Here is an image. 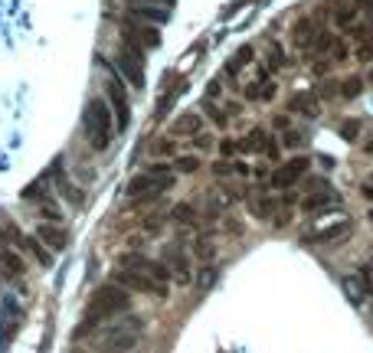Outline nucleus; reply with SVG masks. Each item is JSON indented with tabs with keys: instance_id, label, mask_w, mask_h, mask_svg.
Listing matches in <instances>:
<instances>
[{
	"instance_id": "nucleus-1",
	"label": "nucleus",
	"mask_w": 373,
	"mask_h": 353,
	"mask_svg": "<svg viewBox=\"0 0 373 353\" xmlns=\"http://www.w3.org/2000/svg\"><path fill=\"white\" fill-rule=\"evenodd\" d=\"M131 311V298H128V291L121 285H115V281H108V285L95 288L92 301H89V308H85V318H82V334L92 327H102L105 320H115L121 318V314Z\"/></svg>"
},
{
	"instance_id": "nucleus-2",
	"label": "nucleus",
	"mask_w": 373,
	"mask_h": 353,
	"mask_svg": "<svg viewBox=\"0 0 373 353\" xmlns=\"http://www.w3.org/2000/svg\"><path fill=\"white\" fill-rule=\"evenodd\" d=\"M99 347L108 353H131L141 347V340H145V320L138 318V314H125V318H118L115 324H108V327L99 330Z\"/></svg>"
},
{
	"instance_id": "nucleus-3",
	"label": "nucleus",
	"mask_w": 373,
	"mask_h": 353,
	"mask_svg": "<svg viewBox=\"0 0 373 353\" xmlns=\"http://www.w3.org/2000/svg\"><path fill=\"white\" fill-rule=\"evenodd\" d=\"M170 186H174V170H170V164H151V167H145L141 174H135L128 180L125 194L131 196V200H154V196L167 194Z\"/></svg>"
},
{
	"instance_id": "nucleus-4",
	"label": "nucleus",
	"mask_w": 373,
	"mask_h": 353,
	"mask_svg": "<svg viewBox=\"0 0 373 353\" xmlns=\"http://www.w3.org/2000/svg\"><path fill=\"white\" fill-rule=\"evenodd\" d=\"M82 125H85V135L92 141L95 151H105L111 144V135H115V115L108 111L102 99H92L85 105V115H82Z\"/></svg>"
},
{
	"instance_id": "nucleus-5",
	"label": "nucleus",
	"mask_w": 373,
	"mask_h": 353,
	"mask_svg": "<svg viewBox=\"0 0 373 353\" xmlns=\"http://www.w3.org/2000/svg\"><path fill=\"white\" fill-rule=\"evenodd\" d=\"M115 66H118L121 79H128L135 89H145V52L138 50L131 40H125L118 46V59H115Z\"/></svg>"
},
{
	"instance_id": "nucleus-6",
	"label": "nucleus",
	"mask_w": 373,
	"mask_h": 353,
	"mask_svg": "<svg viewBox=\"0 0 373 353\" xmlns=\"http://www.w3.org/2000/svg\"><path fill=\"white\" fill-rule=\"evenodd\" d=\"M115 265H118V271H138V275H151L154 281H161V285H167V281H170L167 265H164V262L147 259V255H141V252H121L118 259H115Z\"/></svg>"
},
{
	"instance_id": "nucleus-7",
	"label": "nucleus",
	"mask_w": 373,
	"mask_h": 353,
	"mask_svg": "<svg viewBox=\"0 0 373 353\" xmlns=\"http://www.w3.org/2000/svg\"><path fill=\"white\" fill-rule=\"evenodd\" d=\"M350 232H354V223H350L347 216H338V219H331L328 226L311 229V232L305 235V242H311V245H338V242H344Z\"/></svg>"
},
{
	"instance_id": "nucleus-8",
	"label": "nucleus",
	"mask_w": 373,
	"mask_h": 353,
	"mask_svg": "<svg viewBox=\"0 0 373 353\" xmlns=\"http://www.w3.org/2000/svg\"><path fill=\"white\" fill-rule=\"evenodd\" d=\"M164 265H167L170 281H174V285H190V281H194V265H190L186 252L177 242L164 249Z\"/></svg>"
},
{
	"instance_id": "nucleus-9",
	"label": "nucleus",
	"mask_w": 373,
	"mask_h": 353,
	"mask_svg": "<svg viewBox=\"0 0 373 353\" xmlns=\"http://www.w3.org/2000/svg\"><path fill=\"white\" fill-rule=\"evenodd\" d=\"M115 285H121L125 291L154 294V298H164V294H167V285L154 281L151 275H138V271H115Z\"/></svg>"
},
{
	"instance_id": "nucleus-10",
	"label": "nucleus",
	"mask_w": 373,
	"mask_h": 353,
	"mask_svg": "<svg viewBox=\"0 0 373 353\" xmlns=\"http://www.w3.org/2000/svg\"><path fill=\"white\" fill-rule=\"evenodd\" d=\"M105 89H108V101H111V115H115V128H118V131H128V125H131V101H128V95H125V85H121L118 79H111Z\"/></svg>"
},
{
	"instance_id": "nucleus-11",
	"label": "nucleus",
	"mask_w": 373,
	"mask_h": 353,
	"mask_svg": "<svg viewBox=\"0 0 373 353\" xmlns=\"http://www.w3.org/2000/svg\"><path fill=\"white\" fill-rule=\"evenodd\" d=\"M305 174H308V157H291L289 164H282V167L275 170L272 186H279V190H291L295 180H301Z\"/></svg>"
},
{
	"instance_id": "nucleus-12",
	"label": "nucleus",
	"mask_w": 373,
	"mask_h": 353,
	"mask_svg": "<svg viewBox=\"0 0 373 353\" xmlns=\"http://www.w3.org/2000/svg\"><path fill=\"white\" fill-rule=\"evenodd\" d=\"M340 288H344V298H347L354 308H360V304L370 298V278H367V271H357V275H347L344 281H340Z\"/></svg>"
},
{
	"instance_id": "nucleus-13",
	"label": "nucleus",
	"mask_w": 373,
	"mask_h": 353,
	"mask_svg": "<svg viewBox=\"0 0 373 353\" xmlns=\"http://www.w3.org/2000/svg\"><path fill=\"white\" fill-rule=\"evenodd\" d=\"M36 239H40L50 252H62V249L69 245V232L60 226V223H40V226H36Z\"/></svg>"
},
{
	"instance_id": "nucleus-14",
	"label": "nucleus",
	"mask_w": 373,
	"mask_h": 353,
	"mask_svg": "<svg viewBox=\"0 0 373 353\" xmlns=\"http://www.w3.org/2000/svg\"><path fill=\"white\" fill-rule=\"evenodd\" d=\"M318 36H321V30H318V23H314L311 17L298 20L295 30H291V40H295V46L301 52H314V46H318Z\"/></svg>"
},
{
	"instance_id": "nucleus-15",
	"label": "nucleus",
	"mask_w": 373,
	"mask_h": 353,
	"mask_svg": "<svg viewBox=\"0 0 373 353\" xmlns=\"http://www.w3.org/2000/svg\"><path fill=\"white\" fill-rule=\"evenodd\" d=\"M200 125H204V118L196 115V111H186V115H180L174 125H170V135L174 138H196L200 135Z\"/></svg>"
},
{
	"instance_id": "nucleus-16",
	"label": "nucleus",
	"mask_w": 373,
	"mask_h": 353,
	"mask_svg": "<svg viewBox=\"0 0 373 353\" xmlns=\"http://www.w3.org/2000/svg\"><path fill=\"white\" fill-rule=\"evenodd\" d=\"M125 26L128 30H131V33L138 36V40L145 43L147 50H157V46H161V30H157V26H147V23H138L135 17H128L125 20Z\"/></svg>"
},
{
	"instance_id": "nucleus-17",
	"label": "nucleus",
	"mask_w": 373,
	"mask_h": 353,
	"mask_svg": "<svg viewBox=\"0 0 373 353\" xmlns=\"http://www.w3.org/2000/svg\"><path fill=\"white\" fill-rule=\"evenodd\" d=\"M314 52H324V56H328V59H334V62H340V59H344V40L324 30V33L318 36V46H314Z\"/></svg>"
},
{
	"instance_id": "nucleus-18",
	"label": "nucleus",
	"mask_w": 373,
	"mask_h": 353,
	"mask_svg": "<svg viewBox=\"0 0 373 353\" xmlns=\"http://www.w3.org/2000/svg\"><path fill=\"white\" fill-rule=\"evenodd\" d=\"M249 213H252L255 219H269L272 223V216L279 213V206H275V200H272L269 194H252L249 196Z\"/></svg>"
},
{
	"instance_id": "nucleus-19",
	"label": "nucleus",
	"mask_w": 373,
	"mask_h": 353,
	"mask_svg": "<svg viewBox=\"0 0 373 353\" xmlns=\"http://www.w3.org/2000/svg\"><path fill=\"white\" fill-rule=\"evenodd\" d=\"M338 203H340V196L334 194V190H321V194H314V196H305V200H301V210L318 213V210H324V206H338Z\"/></svg>"
},
{
	"instance_id": "nucleus-20",
	"label": "nucleus",
	"mask_w": 373,
	"mask_h": 353,
	"mask_svg": "<svg viewBox=\"0 0 373 353\" xmlns=\"http://www.w3.org/2000/svg\"><path fill=\"white\" fill-rule=\"evenodd\" d=\"M0 265L7 275H23V259L17 255V249H10L4 239H0Z\"/></svg>"
},
{
	"instance_id": "nucleus-21",
	"label": "nucleus",
	"mask_w": 373,
	"mask_h": 353,
	"mask_svg": "<svg viewBox=\"0 0 373 353\" xmlns=\"http://www.w3.org/2000/svg\"><path fill=\"white\" fill-rule=\"evenodd\" d=\"M265 144H269V138H265V131H249L246 138H243V144H239V151H265Z\"/></svg>"
},
{
	"instance_id": "nucleus-22",
	"label": "nucleus",
	"mask_w": 373,
	"mask_h": 353,
	"mask_svg": "<svg viewBox=\"0 0 373 353\" xmlns=\"http://www.w3.org/2000/svg\"><path fill=\"white\" fill-rule=\"evenodd\" d=\"M170 219H174L177 226H190V223L196 219V210L190 206V203H177V206L170 210Z\"/></svg>"
},
{
	"instance_id": "nucleus-23",
	"label": "nucleus",
	"mask_w": 373,
	"mask_h": 353,
	"mask_svg": "<svg viewBox=\"0 0 373 353\" xmlns=\"http://www.w3.org/2000/svg\"><path fill=\"white\" fill-rule=\"evenodd\" d=\"M23 242H26V249H30V252H33L36 259H40L43 265L50 269V265H52V252H50V249H46V245H43L40 239H36V235H30V239H23Z\"/></svg>"
},
{
	"instance_id": "nucleus-24",
	"label": "nucleus",
	"mask_w": 373,
	"mask_h": 353,
	"mask_svg": "<svg viewBox=\"0 0 373 353\" xmlns=\"http://www.w3.org/2000/svg\"><path fill=\"white\" fill-rule=\"evenodd\" d=\"M282 66H285V52H282V46L272 43L269 52H265V72H279Z\"/></svg>"
},
{
	"instance_id": "nucleus-25",
	"label": "nucleus",
	"mask_w": 373,
	"mask_h": 353,
	"mask_svg": "<svg viewBox=\"0 0 373 353\" xmlns=\"http://www.w3.org/2000/svg\"><path fill=\"white\" fill-rule=\"evenodd\" d=\"M246 59H252V46H243V50H239L236 56L229 59V66H226V72H229V76H236L239 69L246 66Z\"/></svg>"
},
{
	"instance_id": "nucleus-26",
	"label": "nucleus",
	"mask_w": 373,
	"mask_h": 353,
	"mask_svg": "<svg viewBox=\"0 0 373 353\" xmlns=\"http://www.w3.org/2000/svg\"><path fill=\"white\" fill-rule=\"evenodd\" d=\"M170 167L177 170V174H194V170L200 167V157H196V154H190V157H174Z\"/></svg>"
},
{
	"instance_id": "nucleus-27",
	"label": "nucleus",
	"mask_w": 373,
	"mask_h": 353,
	"mask_svg": "<svg viewBox=\"0 0 373 353\" xmlns=\"http://www.w3.org/2000/svg\"><path fill=\"white\" fill-rule=\"evenodd\" d=\"M131 17H141V20H154V23H164V20H167V10H157V7H145V10H131Z\"/></svg>"
},
{
	"instance_id": "nucleus-28",
	"label": "nucleus",
	"mask_w": 373,
	"mask_h": 353,
	"mask_svg": "<svg viewBox=\"0 0 373 353\" xmlns=\"http://www.w3.org/2000/svg\"><path fill=\"white\" fill-rule=\"evenodd\" d=\"M60 190H62V196H66V200H72L76 206L82 203V194H79V186H76V184H69L66 176H60Z\"/></svg>"
},
{
	"instance_id": "nucleus-29",
	"label": "nucleus",
	"mask_w": 373,
	"mask_h": 353,
	"mask_svg": "<svg viewBox=\"0 0 373 353\" xmlns=\"http://www.w3.org/2000/svg\"><path fill=\"white\" fill-rule=\"evenodd\" d=\"M291 108H295V111H308V118L318 115V105H314V99H305V95H298V99L291 101Z\"/></svg>"
},
{
	"instance_id": "nucleus-30",
	"label": "nucleus",
	"mask_w": 373,
	"mask_h": 353,
	"mask_svg": "<svg viewBox=\"0 0 373 353\" xmlns=\"http://www.w3.org/2000/svg\"><path fill=\"white\" fill-rule=\"evenodd\" d=\"M213 174H216V176H233V174H239V167L233 164V160L223 157V160H216V164H213Z\"/></svg>"
},
{
	"instance_id": "nucleus-31",
	"label": "nucleus",
	"mask_w": 373,
	"mask_h": 353,
	"mask_svg": "<svg viewBox=\"0 0 373 353\" xmlns=\"http://www.w3.org/2000/svg\"><path fill=\"white\" fill-rule=\"evenodd\" d=\"M213 281H216V269H213V265H206L204 275L196 278V288H200V291H206V288H210Z\"/></svg>"
},
{
	"instance_id": "nucleus-32",
	"label": "nucleus",
	"mask_w": 373,
	"mask_h": 353,
	"mask_svg": "<svg viewBox=\"0 0 373 353\" xmlns=\"http://www.w3.org/2000/svg\"><path fill=\"white\" fill-rule=\"evenodd\" d=\"M196 255H200L204 262H210L213 255H216V245H213L210 239H204V242H196Z\"/></svg>"
},
{
	"instance_id": "nucleus-33",
	"label": "nucleus",
	"mask_w": 373,
	"mask_h": 353,
	"mask_svg": "<svg viewBox=\"0 0 373 353\" xmlns=\"http://www.w3.org/2000/svg\"><path fill=\"white\" fill-rule=\"evenodd\" d=\"M289 223H291V213L289 210H279L275 216H272V226H275V229H285Z\"/></svg>"
},
{
	"instance_id": "nucleus-34",
	"label": "nucleus",
	"mask_w": 373,
	"mask_h": 353,
	"mask_svg": "<svg viewBox=\"0 0 373 353\" xmlns=\"http://www.w3.org/2000/svg\"><path fill=\"white\" fill-rule=\"evenodd\" d=\"M360 89H364V82H360V79H347V82H344V95H347V99L360 95Z\"/></svg>"
},
{
	"instance_id": "nucleus-35",
	"label": "nucleus",
	"mask_w": 373,
	"mask_h": 353,
	"mask_svg": "<svg viewBox=\"0 0 373 353\" xmlns=\"http://www.w3.org/2000/svg\"><path fill=\"white\" fill-rule=\"evenodd\" d=\"M210 144H213L210 135H196V138H194V151L204 154V151H210Z\"/></svg>"
},
{
	"instance_id": "nucleus-36",
	"label": "nucleus",
	"mask_w": 373,
	"mask_h": 353,
	"mask_svg": "<svg viewBox=\"0 0 373 353\" xmlns=\"http://www.w3.org/2000/svg\"><path fill=\"white\" fill-rule=\"evenodd\" d=\"M220 151H223V157H229V154H236V151H239V144L226 138V141H220Z\"/></svg>"
},
{
	"instance_id": "nucleus-37",
	"label": "nucleus",
	"mask_w": 373,
	"mask_h": 353,
	"mask_svg": "<svg viewBox=\"0 0 373 353\" xmlns=\"http://www.w3.org/2000/svg\"><path fill=\"white\" fill-rule=\"evenodd\" d=\"M301 144V135L298 131H285V147H298Z\"/></svg>"
},
{
	"instance_id": "nucleus-38",
	"label": "nucleus",
	"mask_w": 373,
	"mask_h": 353,
	"mask_svg": "<svg viewBox=\"0 0 373 353\" xmlns=\"http://www.w3.org/2000/svg\"><path fill=\"white\" fill-rule=\"evenodd\" d=\"M154 151H157V154H174V144H170V141H157V144H154Z\"/></svg>"
},
{
	"instance_id": "nucleus-39",
	"label": "nucleus",
	"mask_w": 373,
	"mask_h": 353,
	"mask_svg": "<svg viewBox=\"0 0 373 353\" xmlns=\"http://www.w3.org/2000/svg\"><path fill=\"white\" fill-rule=\"evenodd\" d=\"M340 131H344V138H354L357 131H360V125H357V121H347V125L340 128Z\"/></svg>"
},
{
	"instance_id": "nucleus-40",
	"label": "nucleus",
	"mask_w": 373,
	"mask_h": 353,
	"mask_svg": "<svg viewBox=\"0 0 373 353\" xmlns=\"http://www.w3.org/2000/svg\"><path fill=\"white\" fill-rule=\"evenodd\" d=\"M265 154H269V157L275 160V157H279V144H275V141H269V144H265Z\"/></svg>"
},
{
	"instance_id": "nucleus-41",
	"label": "nucleus",
	"mask_w": 373,
	"mask_h": 353,
	"mask_svg": "<svg viewBox=\"0 0 373 353\" xmlns=\"http://www.w3.org/2000/svg\"><path fill=\"white\" fill-rule=\"evenodd\" d=\"M282 203H285V206H289V203H295V190H285V194H282Z\"/></svg>"
},
{
	"instance_id": "nucleus-42",
	"label": "nucleus",
	"mask_w": 373,
	"mask_h": 353,
	"mask_svg": "<svg viewBox=\"0 0 373 353\" xmlns=\"http://www.w3.org/2000/svg\"><path fill=\"white\" fill-rule=\"evenodd\" d=\"M364 196L367 200H373V186H364Z\"/></svg>"
},
{
	"instance_id": "nucleus-43",
	"label": "nucleus",
	"mask_w": 373,
	"mask_h": 353,
	"mask_svg": "<svg viewBox=\"0 0 373 353\" xmlns=\"http://www.w3.org/2000/svg\"><path fill=\"white\" fill-rule=\"evenodd\" d=\"M367 151H370V154H373V144H367Z\"/></svg>"
},
{
	"instance_id": "nucleus-44",
	"label": "nucleus",
	"mask_w": 373,
	"mask_h": 353,
	"mask_svg": "<svg viewBox=\"0 0 373 353\" xmlns=\"http://www.w3.org/2000/svg\"><path fill=\"white\" fill-rule=\"evenodd\" d=\"M79 353H89V350H79Z\"/></svg>"
}]
</instances>
